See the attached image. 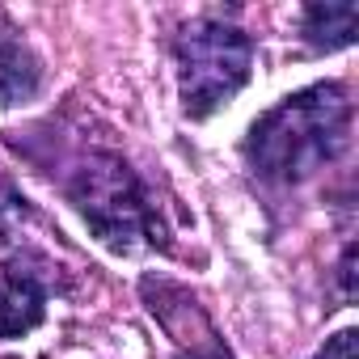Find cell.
Instances as JSON below:
<instances>
[{
    "label": "cell",
    "instance_id": "cell-8",
    "mask_svg": "<svg viewBox=\"0 0 359 359\" xmlns=\"http://www.w3.org/2000/svg\"><path fill=\"white\" fill-rule=\"evenodd\" d=\"M30 220H34V212H30L26 195L13 187V177H9V173L0 169V250L18 245Z\"/></svg>",
    "mask_w": 359,
    "mask_h": 359
},
{
    "label": "cell",
    "instance_id": "cell-4",
    "mask_svg": "<svg viewBox=\"0 0 359 359\" xmlns=\"http://www.w3.org/2000/svg\"><path fill=\"white\" fill-rule=\"evenodd\" d=\"M148 313L161 321V330L173 342V359H233L229 342L212 325V317L199 309V300L165 279H144Z\"/></svg>",
    "mask_w": 359,
    "mask_h": 359
},
{
    "label": "cell",
    "instance_id": "cell-7",
    "mask_svg": "<svg viewBox=\"0 0 359 359\" xmlns=\"http://www.w3.org/2000/svg\"><path fill=\"white\" fill-rule=\"evenodd\" d=\"M355 22L359 5L338 0V5H304L300 9V34L313 51H342L355 43Z\"/></svg>",
    "mask_w": 359,
    "mask_h": 359
},
{
    "label": "cell",
    "instance_id": "cell-5",
    "mask_svg": "<svg viewBox=\"0 0 359 359\" xmlns=\"http://www.w3.org/2000/svg\"><path fill=\"white\" fill-rule=\"evenodd\" d=\"M47 266L43 262H9L0 279V342L22 338L47 317Z\"/></svg>",
    "mask_w": 359,
    "mask_h": 359
},
{
    "label": "cell",
    "instance_id": "cell-10",
    "mask_svg": "<svg viewBox=\"0 0 359 359\" xmlns=\"http://www.w3.org/2000/svg\"><path fill=\"white\" fill-rule=\"evenodd\" d=\"M351 266H355V245L342 250V262H338V275H342V300H355V287H351Z\"/></svg>",
    "mask_w": 359,
    "mask_h": 359
},
{
    "label": "cell",
    "instance_id": "cell-9",
    "mask_svg": "<svg viewBox=\"0 0 359 359\" xmlns=\"http://www.w3.org/2000/svg\"><path fill=\"white\" fill-rule=\"evenodd\" d=\"M355 338H359L355 330H338L313 359H355Z\"/></svg>",
    "mask_w": 359,
    "mask_h": 359
},
{
    "label": "cell",
    "instance_id": "cell-2",
    "mask_svg": "<svg viewBox=\"0 0 359 359\" xmlns=\"http://www.w3.org/2000/svg\"><path fill=\"white\" fill-rule=\"evenodd\" d=\"M64 199L81 212L89 233L114 250V254H140V250H165V224L161 208L144 177L102 144H81L60 173Z\"/></svg>",
    "mask_w": 359,
    "mask_h": 359
},
{
    "label": "cell",
    "instance_id": "cell-6",
    "mask_svg": "<svg viewBox=\"0 0 359 359\" xmlns=\"http://www.w3.org/2000/svg\"><path fill=\"white\" fill-rule=\"evenodd\" d=\"M43 85V60L22 30L0 13V106H26Z\"/></svg>",
    "mask_w": 359,
    "mask_h": 359
},
{
    "label": "cell",
    "instance_id": "cell-1",
    "mask_svg": "<svg viewBox=\"0 0 359 359\" xmlns=\"http://www.w3.org/2000/svg\"><path fill=\"white\" fill-rule=\"evenodd\" d=\"M351 93L342 81H317L271 106L245 135V165L262 187L296 191L351 144Z\"/></svg>",
    "mask_w": 359,
    "mask_h": 359
},
{
    "label": "cell",
    "instance_id": "cell-3",
    "mask_svg": "<svg viewBox=\"0 0 359 359\" xmlns=\"http://www.w3.org/2000/svg\"><path fill=\"white\" fill-rule=\"evenodd\" d=\"M173 64H177V97L187 118H208L220 106H229L254 72V39L220 18L203 13L182 26L173 39Z\"/></svg>",
    "mask_w": 359,
    "mask_h": 359
}]
</instances>
